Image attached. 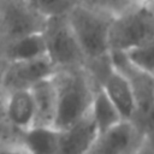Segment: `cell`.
Wrapping results in <instances>:
<instances>
[{
    "label": "cell",
    "mask_w": 154,
    "mask_h": 154,
    "mask_svg": "<svg viewBox=\"0 0 154 154\" xmlns=\"http://www.w3.org/2000/svg\"><path fill=\"white\" fill-rule=\"evenodd\" d=\"M90 113L94 119L97 134L108 130L109 128L123 120L118 109L105 93L103 88L94 79H93V100L90 106Z\"/></svg>",
    "instance_id": "obj_15"
},
{
    "label": "cell",
    "mask_w": 154,
    "mask_h": 154,
    "mask_svg": "<svg viewBox=\"0 0 154 154\" xmlns=\"http://www.w3.org/2000/svg\"><path fill=\"white\" fill-rule=\"evenodd\" d=\"M97 130L90 109L77 123L59 130V154H87Z\"/></svg>",
    "instance_id": "obj_11"
},
{
    "label": "cell",
    "mask_w": 154,
    "mask_h": 154,
    "mask_svg": "<svg viewBox=\"0 0 154 154\" xmlns=\"http://www.w3.org/2000/svg\"><path fill=\"white\" fill-rule=\"evenodd\" d=\"M2 113L7 125L17 134L32 128L34 102L29 89L13 90L1 97Z\"/></svg>",
    "instance_id": "obj_9"
},
{
    "label": "cell",
    "mask_w": 154,
    "mask_h": 154,
    "mask_svg": "<svg viewBox=\"0 0 154 154\" xmlns=\"http://www.w3.org/2000/svg\"><path fill=\"white\" fill-rule=\"evenodd\" d=\"M46 55L57 70L84 66V57L71 29L67 16L47 18L42 30Z\"/></svg>",
    "instance_id": "obj_5"
},
{
    "label": "cell",
    "mask_w": 154,
    "mask_h": 154,
    "mask_svg": "<svg viewBox=\"0 0 154 154\" xmlns=\"http://www.w3.org/2000/svg\"><path fill=\"white\" fill-rule=\"evenodd\" d=\"M111 61L130 83L135 105L132 122L154 143V76L135 67L124 52L111 51Z\"/></svg>",
    "instance_id": "obj_3"
},
{
    "label": "cell",
    "mask_w": 154,
    "mask_h": 154,
    "mask_svg": "<svg viewBox=\"0 0 154 154\" xmlns=\"http://www.w3.org/2000/svg\"><path fill=\"white\" fill-rule=\"evenodd\" d=\"M77 2H78V0H77Z\"/></svg>",
    "instance_id": "obj_22"
},
{
    "label": "cell",
    "mask_w": 154,
    "mask_h": 154,
    "mask_svg": "<svg viewBox=\"0 0 154 154\" xmlns=\"http://www.w3.org/2000/svg\"><path fill=\"white\" fill-rule=\"evenodd\" d=\"M28 5L40 16L47 18L57 16H66L77 0H25Z\"/></svg>",
    "instance_id": "obj_17"
},
{
    "label": "cell",
    "mask_w": 154,
    "mask_h": 154,
    "mask_svg": "<svg viewBox=\"0 0 154 154\" xmlns=\"http://www.w3.org/2000/svg\"><path fill=\"white\" fill-rule=\"evenodd\" d=\"M0 154H29V152L19 143H0Z\"/></svg>",
    "instance_id": "obj_19"
},
{
    "label": "cell",
    "mask_w": 154,
    "mask_h": 154,
    "mask_svg": "<svg viewBox=\"0 0 154 154\" xmlns=\"http://www.w3.org/2000/svg\"><path fill=\"white\" fill-rule=\"evenodd\" d=\"M84 57V67L109 59L108 30L114 17L77 2L66 14Z\"/></svg>",
    "instance_id": "obj_2"
},
{
    "label": "cell",
    "mask_w": 154,
    "mask_h": 154,
    "mask_svg": "<svg viewBox=\"0 0 154 154\" xmlns=\"http://www.w3.org/2000/svg\"><path fill=\"white\" fill-rule=\"evenodd\" d=\"M124 53L135 67L154 76V38Z\"/></svg>",
    "instance_id": "obj_16"
},
{
    "label": "cell",
    "mask_w": 154,
    "mask_h": 154,
    "mask_svg": "<svg viewBox=\"0 0 154 154\" xmlns=\"http://www.w3.org/2000/svg\"><path fill=\"white\" fill-rule=\"evenodd\" d=\"M57 113L53 128L65 130L85 116L93 100V79L84 66L59 69L53 75Z\"/></svg>",
    "instance_id": "obj_1"
},
{
    "label": "cell",
    "mask_w": 154,
    "mask_h": 154,
    "mask_svg": "<svg viewBox=\"0 0 154 154\" xmlns=\"http://www.w3.org/2000/svg\"><path fill=\"white\" fill-rule=\"evenodd\" d=\"M96 83L103 88L108 99L118 109L122 119L132 120L135 105L131 87L126 77L116 70L112 65V67L108 69Z\"/></svg>",
    "instance_id": "obj_10"
},
{
    "label": "cell",
    "mask_w": 154,
    "mask_h": 154,
    "mask_svg": "<svg viewBox=\"0 0 154 154\" xmlns=\"http://www.w3.org/2000/svg\"><path fill=\"white\" fill-rule=\"evenodd\" d=\"M42 55H46L42 32H35L0 42V67L10 63L34 59Z\"/></svg>",
    "instance_id": "obj_13"
},
{
    "label": "cell",
    "mask_w": 154,
    "mask_h": 154,
    "mask_svg": "<svg viewBox=\"0 0 154 154\" xmlns=\"http://www.w3.org/2000/svg\"><path fill=\"white\" fill-rule=\"evenodd\" d=\"M140 1L141 0H78L79 4L111 17L125 12Z\"/></svg>",
    "instance_id": "obj_18"
},
{
    "label": "cell",
    "mask_w": 154,
    "mask_h": 154,
    "mask_svg": "<svg viewBox=\"0 0 154 154\" xmlns=\"http://www.w3.org/2000/svg\"><path fill=\"white\" fill-rule=\"evenodd\" d=\"M154 38V14L142 2L116 16L108 30L109 51L126 52Z\"/></svg>",
    "instance_id": "obj_4"
},
{
    "label": "cell",
    "mask_w": 154,
    "mask_h": 154,
    "mask_svg": "<svg viewBox=\"0 0 154 154\" xmlns=\"http://www.w3.org/2000/svg\"><path fill=\"white\" fill-rule=\"evenodd\" d=\"M46 20L25 0H0V42L42 32Z\"/></svg>",
    "instance_id": "obj_6"
},
{
    "label": "cell",
    "mask_w": 154,
    "mask_h": 154,
    "mask_svg": "<svg viewBox=\"0 0 154 154\" xmlns=\"http://www.w3.org/2000/svg\"><path fill=\"white\" fill-rule=\"evenodd\" d=\"M29 90L35 112L32 128H53L57 113V91L53 76L38 81Z\"/></svg>",
    "instance_id": "obj_12"
},
{
    "label": "cell",
    "mask_w": 154,
    "mask_h": 154,
    "mask_svg": "<svg viewBox=\"0 0 154 154\" xmlns=\"http://www.w3.org/2000/svg\"><path fill=\"white\" fill-rule=\"evenodd\" d=\"M57 69L47 55L6 64L0 67V96L29 89L41 79L52 77Z\"/></svg>",
    "instance_id": "obj_7"
},
{
    "label": "cell",
    "mask_w": 154,
    "mask_h": 154,
    "mask_svg": "<svg viewBox=\"0 0 154 154\" xmlns=\"http://www.w3.org/2000/svg\"><path fill=\"white\" fill-rule=\"evenodd\" d=\"M147 137L132 120H120L96 135L87 154H138Z\"/></svg>",
    "instance_id": "obj_8"
},
{
    "label": "cell",
    "mask_w": 154,
    "mask_h": 154,
    "mask_svg": "<svg viewBox=\"0 0 154 154\" xmlns=\"http://www.w3.org/2000/svg\"><path fill=\"white\" fill-rule=\"evenodd\" d=\"M138 154H154V143L147 140L143 147L141 148V150L138 152Z\"/></svg>",
    "instance_id": "obj_20"
},
{
    "label": "cell",
    "mask_w": 154,
    "mask_h": 154,
    "mask_svg": "<svg viewBox=\"0 0 154 154\" xmlns=\"http://www.w3.org/2000/svg\"><path fill=\"white\" fill-rule=\"evenodd\" d=\"M19 143L29 154H59V130L54 128H30L19 132Z\"/></svg>",
    "instance_id": "obj_14"
},
{
    "label": "cell",
    "mask_w": 154,
    "mask_h": 154,
    "mask_svg": "<svg viewBox=\"0 0 154 154\" xmlns=\"http://www.w3.org/2000/svg\"><path fill=\"white\" fill-rule=\"evenodd\" d=\"M142 2L148 7V10L154 14V0H142Z\"/></svg>",
    "instance_id": "obj_21"
}]
</instances>
